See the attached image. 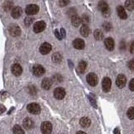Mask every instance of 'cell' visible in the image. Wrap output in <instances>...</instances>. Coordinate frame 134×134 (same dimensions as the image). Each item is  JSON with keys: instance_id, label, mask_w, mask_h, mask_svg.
I'll use <instances>...</instances> for the list:
<instances>
[{"instance_id": "obj_1", "label": "cell", "mask_w": 134, "mask_h": 134, "mask_svg": "<svg viewBox=\"0 0 134 134\" xmlns=\"http://www.w3.org/2000/svg\"><path fill=\"white\" fill-rule=\"evenodd\" d=\"M98 8L100 11L102 13V14L105 17H108L110 14V9H109L108 4L105 1H100L98 3Z\"/></svg>"}, {"instance_id": "obj_2", "label": "cell", "mask_w": 134, "mask_h": 134, "mask_svg": "<svg viewBox=\"0 0 134 134\" xmlns=\"http://www.w3.org/2000/svg\"><path fill=\"white\" fill-rule=\"evenodd\" d=\"M40 128L43 134H50L52 132V124L49 121H44L41 124Z\"/></svg>"}, {"instance_id": "obj_3", "label": "cell", "mask_w": 134, "mask_h": 134, "mask_svg": "<svg viewBox=\"0 0 134 134\" xmlns=\"http://www.w3.org/2000/svg\"><path fill=\"white\" fill-rule=\"evenodd\" d=\"M86 81L90 86H96L98 83V78L96 76V75L94 73H90L87 75Z\"/></svg>"}, {"instance_id": "obj_4", "label": "cell", "mask_w": 134, "mask_h": 134, "mask_svg": "<svg viewBox=\"0 0 134 134\" xmlns=\"http://www.w3.org/2000/svg\"><path fill=\"white\" fill-rule=\"evenodd\" d=\"M28 111L31 113V114H39L40 113V107L37 103H30L28 105L27 107Z\"/></svg>"}, {"instance_id": "obj_5", "label": "cell", "mask_w": 134, "mask_h": 134, "mask_svg": "<svg viewBox=\"0 0 134 134\" xmlns=\"http://www.w3.org/2000/svg\"><path fill=\"white\" fill-rule=\"evenodd\" d=\"M25 12H26L28 15H35L39 12V7L35 5V4H29L26 7Z\"/></svg>"}, {"instance_id": "obj_6", "label": "cell", "mask_w": 134, "mask_h": 134, "mask_svg": "<svg viewBox=\"0 0 134 134\" xmlns=\"http://www.w3.org/2000/svg\"><path fill=\"white\" fill-rule=\"evenodd\" d=\"M54 97L58 100L63 99L65 96V89L62 87H57L56 89H54Z\"/></svg>"}, {"instance_id": "obj_7", "label": "cell", "mask_w": 134, "mask_h": 134, "mask_svg": "<svg viewBox=\"0 0 134 134\" xmlns=\"http://www.w3.org/2000/svg\"><path fill=\"white\" fill-rule=\"evenodd\" d=\"M116 84L119 88H123L126 86V84H127V78H126L125 75L122 74L117 75Z\"/></svg>"}, {"instance_id": "obj_8", "label": "cell", "mask_w": 134, "mask_h": 134, "mask_svg": "<svg viewBox=\"0 0 134 134\" xmlns=\"http://www.w3.org/2000/svg\"><path fill=\"white\" fill-rule=\"evenodd\" d=\"M45 72L44 68L40 65H36L33 67V73L35 76H42Z\"/></svg>"}, {"instance_id": "obj_9", "label": "cell", "mask_w": 134, "mask_h": 134, "mask_svg": "<svg viewBox=\"0 0 134 134\" xmlns=\"http://www.w3.org/2000/svg\"><path fill=\"white\" fill-rule=\"evenodd\" d=\"M46 24L44 21H38L34 24V31L35 33H40L44 30Z\"/></svg>"}, {"instance_id": "obj_10", "label": "cell", "mask_w": 134, "mask_h": 134, "mask_svg": "<svg viewBox=\"0 0 134 134\" xmlns=\"http://www.w3.org/2000/svg\"><path fill=\"white\" fill-rule=\"evenodd\" d=\"M111 81L110 78L108 77H105L102 81V89L105 92H107L111 90Z\"/></svg>"}, {"instance_id": "obj_11", "label": "cell", "mask_w": 134, "mask_h": 134, "mask_svg": "<svg viewBox=\"0 0 134 134\" xmlns=\"http://www.w3.org/2000/svg\"><path fill=\"white\" fill-rule=\"evenodd\" d=\"M8 30H9L10 35L12 36H14V37L19 36L20 35V33H21L19 27L18 26V25H15V24L9 26V29H8Z\"/></svg>"}, {"instance_id": "obj_12", "label": "cell", "mask_w": 134, "mask_h": 134, "mask_svg": "<svg viewBox=\"0 0 134 134\" xmlns=\"http://www.w3.org/2000/svg\"><path fill=\"white\" fill-rule=\"evenodd\" d=\"M11 71L14 75H16V76H19V75H20L21 74H22L23 69H22V67H21L20 65L14 64V65H13L12 67H11Z\"/></svg>"}, {"instance_id": "obj_13", "label": "cell", "mask_w": 134, "mask_h": 134, "mask_svg": "<svg viewBox=\"0 0 134 134\" xmlns=\"http://www.w3.org/2000/svg\"><path fill=\"white\" fill-rule=\"evenodd\" d=\"M50 50H51V45L49 43L42 44L40 48V51L42 54H47L50 52Z\"/></svg>"}, {"instance_id": "obj_14", "label": "cell", "mask_w": 134, "mask_h": 134, "mask_svg": "<svg viewBox=\"0 0 134 134\" xmlns=\"http://www.w3.org/2000/svg\"><path fill=\"white\" fill-rule=\"evenodd\" d=\"M104 44H105V46H106V48L108 50H110V51H111V50L114 49L115 43H114V40H113L111 38H107V39L105 40Z\"/></svg>"}, {"instance_id": "obj_15", "label": "cell", "mask_w": 134, "mask_h": 134, "mask_svg": "<svg viewBox=\"0 0 134 134\" xmlns=\"http://www.w3.org/2000/svg\"><path fill=\"white\" fill-rule=\"evenodd\" d=\"M52 84H53V81H52L51 79L45 78V79L43 80V81H42L41 86L44 90H49L50 88H51V86H52Z\"/></svg>"}, {"instance_id": "obj_16", "label": "cell", "mask_w": 134, "mask_h": 134, "mask_svg": "<svg viewBox=\"0 0 134 134\" xmlns=\"http://www.w3.org/2000/svg\"><path fill=\"white\" fill-rule=\"evenodd\" d=\"M22 8H21L20 7H14V8L12 9V13H11V14H12V17L13 18H14V19H19V17L22 15Z\"/></svg>"}, {"instance_id": "obj_17", "label": "cell", "mask_w": 134, "mask_h": 134, "mask_svg": "<svg viewBox=\"0 0 134 134\" xmlns=\"http://www.w3.org/2000/svg\"><path fill=\"white\" fill-rule=\"evenodd\" d=\"M73 46L77 49H82L85 47V42L81 39H76L73 41Z\"/></svg>"}, {"instance_id": "obj_18", "label": "cell", "mask_w": 134, "mask_h": 134, "mask_svg": "<svg viewBox=\"0 0 134 134\" xmlns=\"http://www.w3.org/2000/svg\"><path fill=\"white\" fill-rule=\"evenodd\" d=\"M23 126H24V127L27 130L32 129L34 127V121L30 118L26 117V118H25L23 121Z\"/></svg>"}, {"instance_id": "obj_19", "label": "cell", "mask_w": 134, "mask_h": 134, "mask_svg": "<svg viewBox=\"0 0 134 134\" xmlns=\"http://www.w3.org/2000/svg\"><path fill=\"white\" fill-rule=\"evenodd\" d=\"M116 10H117V14H118V16L121 19H126L127 18V13H126L125 8L123 7L118 6V7H117Z\"/></svg>"}, {"instance_id": "obj_20", "label": "cell", "mask_w": 134, "mask_h": 134, "mask_svg": "<svg viewBox=\"0 0 134 134\" xmlns=\"http://www.w3.org/2000/svg\"><path fill=\"white\" fill-rule=\"evenodd\" d=\"M71 23H72V25L75 27H77L80 25V24L81 23V19L76 14H74L71 17Z\"/></svg>"}, {"instance_id": "obj_21", "label": "cell", "mask_w": 134, "mask_h": 134, "mask_svg": "<svg viewBox=\"0 0 134 134\" xmlns=\"http://www.w3.org/2000/svg\"><path fill=\"white\" fill-rule=\"evenodd\" d=\"M80 33H81V35L84 37H87L88 35H89L90 34V29L89 27L87 26V25L84 24L83 26L81 28V29H80Z\"/></svg>"}, {"instance_id": "obj_22", "label": "cell", "mask_w": 134, "mask_h": 134, "mask_svg": "<svg viewBox=\"0 0 134 134\" xmlns=\"http://www.w3.org/2000/svg\"><path fill=\"white\" fill-rule=\"evenodd\" d=\"M80 124L82 127H88L91 125V120L88 117H82L80 121Z\"/></svg>"}, {"instance_id": "obj_23", "label": "cell", "mask_w": 134, "mask_h": 134, "mask_svg": "<svg viewBox=\"0 0 134 134\" xmlns=\"http://www.w3.org/2000/svg\"><path fill=\"white\" fill-rule=\"evenodd\" d=\"M86 66H87V64L85 61H81L79 63L78 66H77V71L79 73H83L84 71L86 70Z\"/></svg>"}, {"instance_id": "obj_24", "label": "cell", "mask_w": 134, "mask_h": 134, "mask_svg": "<svg viewBox=\"0 0 134 134\" xmlns=\"http://www.w3.org/2000/svg\"><path fill=\"white\" fill-rule=\"evenodd\" d=\"M125 8L127 9L132 11L134 9V0H127L125 2Z\"/></svg>"}, {"instance_id": "obj_25", "label": "cell", "mask_w": 134, "mask_h": 134, "mask_svg": "<svg viewBox=\"0 0 134 134\" xmlns=\"http://www.w3.org/2000/svg\"><path fill=\"white\" fill-rule=\"evenodd\" d=\"M3 8H4V11H9L10 9H13L14 8V4L11 1H6L5 3H3Z\"/></svg>"}, {"instance_id": "obj_26", "label": "cell", "mask_w": 134, "mask_h": 134, "mask_svg": "<svg viewBox=\"0 0 134 134\" xmlns=\"http://www.w3.org/2000/svg\"><path fill=\"white\" fill-rule=\"evenodd\" d=\"M52 60L54 63H60L62 60V56L60 53H54L52 55Z\"/></svg>"}, {"instance_id": "obj_27", "label": "cell", "mask_w": 134, "mask_h": 134, "mask_svg": "<svg viewBox=\"0 0 134 134\" xmlns=\"http://www.w3.org/2000/svg\"><path fill=\"white\" fill-rule=\"evenodd\" d=\"M13 132H14V134H24V130L19 125H15L13 128Z\"/></svg>"}, {"instance_id": "obj_28", "label": "cell", "mask_w": 134, "mask_h": 134, "mask_svg": "<svg viewBox=\"0 0 134 134\" xmlns=\"http://www.w3.org/2000/svg\"><path fill=\"white\" fill-rule=\"evenodd\" d=\"M94 37L97 40H102L103 39V33H102V31H100V29H97V30H96L95 33H94Z\"/></svg>"}, {"instance_id": "obj_29", "label": "cell", "mask_w": 134, "mask_h": 134, "mask_svg": "<svg viewBox=\"0 0 134 134\" xmlns=\"http://www.w3.org/2000/svg\"><path fill=\"white\" fill-rule=\"evenodd\" d=\"M127 117L130 120H133L134 119V107H130L128 109V111L127 112Z\"/></svg>"}, {"instance_id": "obj_30", "label": "cell", "mask_w": 134, "mask_h": 134, "mask_svg": "<svg viewBox=\"0 0 134 134\" xmlns=\"http://www.w3.org/2000/svg\"><path fill=\"white\" fill-rule=\"evenodd\" d=\"M89 20H90L89 16H88L87 14H83L82 18H81V23H83V24H86V23L89 22Z\"/></svg>"}, {"instance_id": "obj_31", "label": "cell", "mask_w": 134, "mask_h": 134, "mask_svg": "<svg viewBox=\"0 0 134 134\" xmlns=\"http://www.w3.org/2000/svg\"><path fill=\"white\" fill-rule=\"evenodd\" d=\"M34 19L32 18H29V17H27V18H25L24 19V22H25V24L27 25V26H29L32 23H33Z\"/></svg>"}, {"instance_id": "obj_32", "label": "cell", "mask_w": 134, "mask_h": 134, "mask_svg": "<svg viewBox=\"0 0 134 134\" xmlns=\"http://www.w3.org/2000/svg\"><path fill=\"white\" fill-rule=\"evenodd\" d=\"M70 2V0H60V6H62V7H64V6H66L67 4L69 3Z\"/></svg>"}, {"instance_id": "obj_33", "label": "cell", "mask_w": 134, "mask_h": 134, "mask_svg": "<svg viewBox=\"0 0 134 134\" xmlns=\"http://www.w3.org/2000/svg\"><path fill=\"white\" fill-rule=\"evenodd\" d=\"M128 67H129V69L130 70H134V59L132 60H130L128 62Z\"/></svg>"}, {"instance_id": "obj_34", "label": "cell", "mask_w": 134, "mask_h": 134, "mask_svg": "<svg viewBox=\"0 0 134 134\" xmlns=\"http://www.w3.org/2000/svg\"><path fill=\"white\" fill-rule=\"evenodd\" d=\"M129 89L134 91V79L131 80V81L129 83Z\"/></svg>"}, {"instance_id": "obj_35", "label": "cell", "mask_w": 134, "mask_h": 134, "mask_svg": "<svg viewBox=\"0 0 134 134\" xmlns=\"http://www.w3.org/2000/svg\"><path fill=\"white\" fill-rule=\"evenodd\" d=\"M54 81H57L58 83H59V82H60V81H62L61 76H60V75H55L54 76Z\"/></svg>"}, {"instance_id": "obj_36", "label": "cell", "mask_w": 134, "mask_h": 134, "mask_svg": "<svg viewBox=\"0 0 134 134\" xmlns=\"http://www.w3.org/2000/svg\"><path fill=\"white\" fill-rule=\"evenodd\" d=\"M130 52L132 54H134V41L132 42L131 45H130Z\"/></svg>"}, {"instance_id": "obj_37", "label": "cell", "mask_w": 134, "mask_h": 134, "mask_svg": "<svg viewBox=\"0 0 134 134\" xmlns=\"http://www.w3.org/2000/svg\"><path fill=\"white\" fill-rule=\"evenodd\" d=\"M54 34H55L56 37L58 38L59 40H61V39H62V37H61V35H60V33H59V30H55V31H54Z\"/></svg>"}, {"instance_id": "obj_38", "label": "cell", "mask_w": 134, "mask_h": 134, "mask_svg": "<svg viewBox=\"0 0 134 134\" xmlns=\"http://www.w3.org/2000/svg\"><path fill=\"white\" fill-rule=\"evenodd\" d=\"M114 134H120V132H119V129L118 128H116L114 130Z\"/></svg>"}, {"instance_id": "obj_39", "label": "cell", "mask_w": 134, "mask_h": 134, "mask_svg": "<svg viewBox=\"0 0 134 134\" xmlns=\"http://www.w3.org/2000/svg\"><path fill=\"white\" fill-rule=\"evenodd\" d=\"M1 108H2V111H1V112L3 113V112L4 111H5V108L3 107V105H1Z\"/></svg>"}, {"instance_id": "obj_40", "label": "cell", "mask_w": 134, "mask_h": 134, "mask_svg": "<svg viewBox=\"0 0 134 134\" xmlns=\"http://www.w3.org/2000/svg\"><path fill=\"white\" fill-rule=\"evenodd\" d=\"M76 134H86V132H78Z\"/></svg>"}]
</instances>
